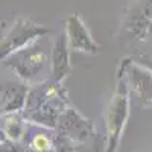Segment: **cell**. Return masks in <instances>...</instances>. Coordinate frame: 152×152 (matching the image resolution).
Instances as JSON below:
<instances>
[{
    "label": "cell",
    "mask_w": 152,
    "mask_h": 152,
    "mask_svg": "<svg viewBox=\"0 0 152 152\" xmlns=\"http://www.w3.org/2000/svg\"><path fill=\"white\" fill-rule=\"evenodd\" d=\"M70 72V44L66 32L62 31L50 44V79L62 84Z\"/></svg>",
    "instance_id": "cell-5"
},
{
    "label": "cell",
    "mask_w": 152,
    "mask_h": 152,
    "mask_svg": "<svg viewBox=\"0 0 152 152\" xmlns=\"http://www.w3.org/2000/svg\"><path fill=\"white\" fill-rule=\"evenodd\" d=\"M148 40H152V21H151V26H149V37Z\"/></svg>",
    "instance_id": "cell-10"
},
{
    "label": "cell",
    "mask_w": 152,
    "mask_h": 152,
    "mask_svg": "<svg viewBox=\"0 0 152 152\" xmlns=\"http://www.w3.org/2000/svg\"><path fill=\"white\" fill-rule=\"evenodd\" d=\"M66 35L70 44V49L76 50V52H82V53H90L96 55L99 53V44L94 41V38L91 37L90 29L87 28L85 21L79 14H69L66 18Z\"/></svg>",
    "instance_id": "cell-4"
},
{
    "label": "cell",
    "mask_w": 152,
    "mask_h": 152,
    "mask_svg": "<svg viewBox=\"0 0 152 152\" xmlns=\"http://www.w3.org/2000/svg\"><path fill=\"white\" fill-rule=\"evenodd\" d=\"M32 148L37 152H44L50 148V140L49 137H46L44 134H38L32 138Z\"/></svg>",
    "instance_id": "cell-7"
},
{
    "label": "cell",
    "mask_w": 152,
    "mask_h": 152,
    "mask_svg": "<svg viewBox=\"0 0 152 152\" xmlns=\"http://www.w3.org/2000/svg\"><path fill=\"white\" fill-rule=\"evenodd\" d=\"M132 59L135 62H138L140 66L149 69L152 72V50H148V52H142V53H138L135 56H132Z\"/></svg>",
    "instance_id": "cell-9"
},
{
    "label": "cell",
    "mask_w": 152,
    "mask_h": 152,
    "mask_svg": "<svg viewBox=\"0 0 152 152\" xmlns=\"http://www.w3.org/2000/svg\"><path fill=\"white\" fill-rule=\"evenodd\" d=\"M142 14L152 21V0H134L132 3Z\"/></svg>",
    "instance_id": "cell-8"
},
{
    "label": "cell",
    "mask_w": 152,
    "mask_h": 152,
    "mask_svg": "<svg viewBox=\"0 0 152 152\" xmlns=\"http://www.w3.org/2000/svg\"><path fill=\"white\" fill-rule=\"evenodd\" d=\"M50 34H53L52 28H47L44 24L35 23L31 18L26 17H18L12 23L11 29L6 32V35L2 38L0 44V58L2 61L12 55L17 50H21L28 47L29 44L35 43L40 38H44Z\"/></svg>",
    "instance_id": "cell-2"
},
{
    "label": "cell",
    "mask_w": 152,
    "mask_h": 152,
    "mask_svg": "<svg viewBox=\"0 0 152 152\" xmlns=\"http://www.w3.org/2000/svg\"><path fill=\"white\" fill-rule=\"evenodd\" d=\"M44 38H40L28 47L17 50L3 59L5 66L14 72L21 82L29 85L40 82V75L44 73L47 62H50V52Z\"/></svg>",
    "instance_id": "cell-1"
},
{
    "label": "cell",
    "mask_w": 152,
    "mask_h": 152,
    "mask_svg": "<svg viewBox=\"0 0 152 152\" xmlns=\"http://www.w3.org/2000/svg\"><path fill=\"white\" fill-rule=\"evenodd\" d=\"M29 84L26 82H5L2 88V108L3 111H17L28 100Z\"/></svg>",
    "instance_id": "cell-6"
},
{
    "label": "cell",
    "mask_w": 152,
    "mask_h": 152,
    "mask_svg": "<svg viewBox=\"0 0 152 152\" xmlns=\"http://www.w3.org/2000/svg\"><path fill=\"white\" fill-rule=\"evenodd\" d=\"M116 78H125L129 88L138 94L146 105H152V72L126 56L120 59Z\"/></svg>",
    "instance_id": "cell-3"
}]
</instances>
